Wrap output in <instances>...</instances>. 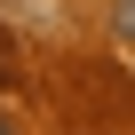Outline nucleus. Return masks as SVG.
<instances>
[{
	"mask_svg": "<svg viewBox=\"0 0 135 135\" xmlns=\"http://www.w3.org/2000/svg\"><path fill=\"white\" fill-rule=\"evenodd\" d=\"M111 32H119V40H135V0H111Z\"/></svg>",
	"mask_w": 135,
	"mask_h": 135,
	"instance_id": "1",
	"label": "nucleus"
},
{
	"mask_svg": "<svg viewBox=\"0 0 135 135\" xmlns=\"http://www.w3.org/2000/svg\"><path fill=\"white\" fill-rule=\"evenodd\" d=\"M0 135H16V127H8V119H0Z\"/></svg>",
	"mask_w": 135,
	"mask_h": 135,
	"instance_id": "2",
	"label": "nucleus"
}]
</instances>
